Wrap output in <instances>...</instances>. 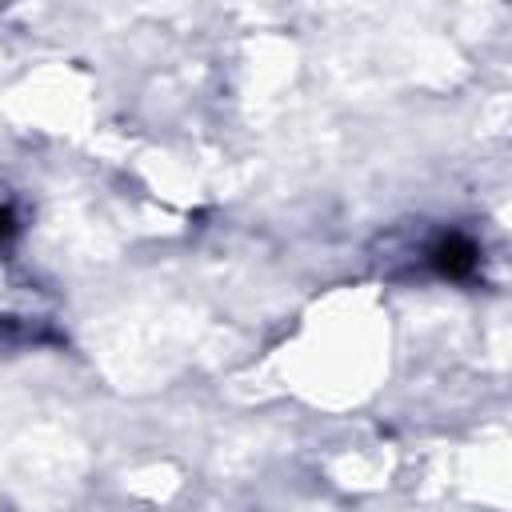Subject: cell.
<instances>
[{"mask_svg": "<svg viewBox=\"0 0 512 512\" xmlns=\"http://www.w3.org/2000/svg\"><path fill=\"white\" fill-rule=\"evenodd\" d=\"M12 232H16V212L8 204H0V244L12 240Z\"/></svg>", "mask_w": 512, "mask_h": 512, "instance_id": "obj_2", "label": "cell"}, {"mask_svg": "<svg viewBox=\"0 0 512 512\" xmlns=\"http://www.w3.org/2000/svg\"><path fill=\"white\" fill-rule=\"evenodd\" d=\"M408 256H416L420 268H428L444 280H464L480 264V244L460 228H440V232L424 236L420 244H412Z\"/></svg>", "mask_w": 512, "mask_h": 512, "instance_id": "obj_1", "label": "cell"}, {"mask_svg": "<svg viewBox=\"0 0 512 512\" xmlns=\"http://www.w3.org/2000/svg\"><path fill=\"white\" fill-rule=\"evenodd\" d=\"M0 512H4V504H0Z\"/></svg>", "mask_w": 512, "mask_h": 512, "instance_id": "obj_3", "label": "cell"}]
</instances>
